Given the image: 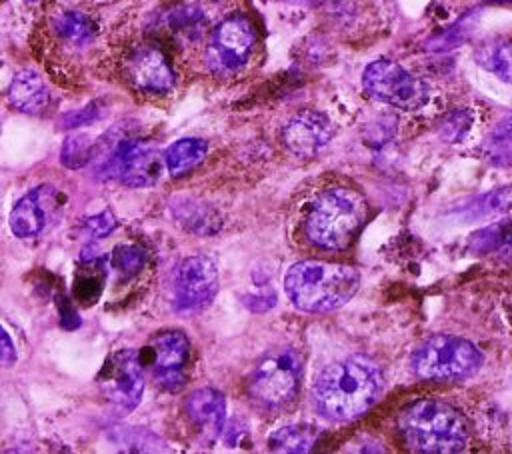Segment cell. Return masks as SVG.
Returning a JSON list of instances; mask_svg holds the SVG:
<instances>
[{
    "label": "cell",
    "instance_id": "6da1fadb",
    "mask_svg": "<svg viewBox=\"0 0 512 454\" xmlns=\"http://www.w3.org/2000/svg\"><path fill=\"white\" fill-rule=\"evenodd\" d=\"M382 386V372L374 360L358 354L348 356L316 376L312 404L330 422H350L376 404Z\"/></svg>",
    "mask_w": 512,
    "mask_h": 454
},
{
    "label": "cell",
    "instance_id": "7a4b0ae2",
    "mask_svg": "<svg viewBox=\"0 0 512 454\" xmlns=\"http://www.w3.org/2000/svg\"><path fill=\"white\" fill-rule=\"evenodd\" d=\"M360 274L346 264L300 260L284 276L290 302L306 312H330L344 306L358 290Z\"/></svg>",
    "mask_w": 512,
    "mask_h": 454
},
{
    "label": "cell",
    "instance_id": "3957f363",
    "mask_svg": "<svg viewBox=\"0 0 512 454\" xmlns=\"http://www.w3.org/2000/svg\"><path fill=\"white\" fill-rule=\"evenodd\" d=\"M398 432L410 450L426 454H452L466 448L468 426L446 402L418 400L398 416Z\"/></svg>",
    "mask_w": 512,
    "mask_h": 454
},
{
    "label": "cell",
    "instance_id": "277c9868",
    "mask_svg": "<svg viewBox=\"0 0 512 454\" xmlns=\"http://www.w3.org/2000/svg\"><path fill=\"white\" fill-rule=\"evenodd\" d=\"M366 218L364 198L350 188H328L314 198L304 220L306 238L324 250L346 248Z\"/></svg>",
    "mask_w": 512,
    "mask_h": 454
},
{
    "label": "cell",
    "instance_id": "5b68a950",
    "mask_svg": "<svg viewBox=\"0 0 512 454\" xmlns=\"http://www.w3.org/2000/svg\"><path fill=\"white\" fill-rule=\"evenodd\" d=\"M482 364V352L468 340L452 334H436L420 342L410 354V370L432 382H456L470 378Z\"/></svg>",
    "mask_w": 512,
    "mask_h": 454
},
{
    "label": "cell",
    "instance_id": "8992f818",
    "mask_svg": "<svg viewBox=\"0 0 512 454\" xmlns=\"http://www.w3.org/2000/svg\"><path fill=\"white\" fill-rule=\"evenodd\" d=\"M302 380V356L292 346L268 350L248 376L250 398L266 410L286 408L298 394Z\"/></svg>",
    "mask_w": 512,
    "mask_h": 454
},
{
    "label": "cell",
    "instance_id": "52a82bcc",
    "mask_svg": "<svg viewBox=\"0 0 512 454\" xmlns=\"http://www.w3.org/2000/svg\"><path fill=\"white\" fill-rule=\"evenodd\" d=\"M366 94L400 110H418L428 102V84L394 60H374L362 72Z\"/></svg>",
    "mask_w": 512,
    "mask_h": 454
},
{
    "label": "cell",
    "instance_id": "ba28073f",
    "mask_svg": "<svg viewBox=\"0 0 512 454\" xmlns=\"http://www.w3.org/2000/svg\"><path fill=\"white\" fill-rule=\"evenodd\" d=\"M256 28L246 14H230L216 24L206 44V66L216 76H232L242 70L254 48Z\"/></svg>",
    "mask_w": 512,
    "mask_h": 454
},
{
    "label": "cell",
    "instance_id": "9c48e42d",
    "mask_svg": "<svg viewBox=\"0 0 512 454\" xmlns=\"http://www.w3.org/2000/svg\"><path fill=\"white\" fill-rule=\"evenodd\" d=\"M140 356V354H138ZM158 388L178 392L184 388L190 364V342L180 330H162L150 338L140 356Z\"/></svg>",
    "mask_w": 512,
    "mask_h": 454
},
{
    "label": "cell",
    "instance_id": "30bf717a",
    "mask_svg": "<svg viewBox=\"0 0 512 454\" xmlns=\"http://www.w3.org/2000/svg\"><path fill=\"white\" fill-rule=\"evenodd\" d=\"M120 70L130 88L160 96L174 88L176 74L166 52L156 42H134L120 58Z\"/></svg>",
    "mask_w": 512,
    "mask_h": 454
},
{
    "label": "cell",
    "instance_id": "8fae6325",
    "mask_svg": "<svg viewBox=\"0 0 512 454\" xmlns=\"http://www.w3.org/2000/svg\"><path fill=\"white\" fill-rule=\"evenodd\" d=\"M100 170L124 186L140 188L150 186L160 178L162 160L152 144L136 138H124L118 140L112 150H108Z\"/></svg>",
    "mask_w": 512,
    "mask_h": 454
},
{
    "label": "cell",
    "instance_id": "7c38bea8",
    "mask_svg": "<svg viewBox=\"0 0 512 454\" xmlns=\"http://www.w3.org/2000/svg\"><path fill=\"white\" fill-rule=\"evenodd\" d=\"M98 386L112 406L124 412L136 408L144 392V374L138 352L124 348L108 356L98 374Z\"/></svg>",
    "mask_w": 512,
    "mask_h": 454
},
{
    "label": "cell",
    "instance_id": "4fadbf2b",
    "mask_svg": "<svg viewBox=\"0 0 512 454\" xmlns=\"http://www.w3.org/2000/svg\"><path fill=\"white\" fill-rule=\"evenodd\" d=\"M218 270L208 256H190L180 262L174 280V302L180 310H198L216 296Z\"/></svg>",
    "mask_w": 512,
    "mask_h": 454
},
{
    "label": "cell",
    "instance_id": "5bb4252c",
    "mask_svg": "<svg viewBox=\"0 0 512 454\" xmlns=\"http://www.w3.org/2000/svg\"><path fill=\"white\" fill-rule=\"evenodd\" d=\"M60 208V196L52 186H38L26 192L10 210L8 224L18 238L38 236Z\"/></svg>",
    "mask_w": 512,
    "mask_h": 454
},
{
    "label": "cell",
    "instance_id": "9a60e30c",
    "mask_svg": "<svg viewBox=\"0 0 512 454\" xmlns=\"http://www.w3.org/2000/svg\"><path fill=\"white\" fill-rule=\"evenodd\" d=\"M334 136L332 120L318 110H304L292 116L282 128V142L294 154L310 158L318 154Z\"/></svg>",
    "mask_w": 512,
    "mask_h": 454
},
{
    "label": "cell",
    "instance_id": "2e32d148",
    "mask_svg": "<svg viewBox=\"0 0 512 454\" xmlns=\"http://www.w3.org/2000/svg\"><path fill=\"white\" fill-rule=\"evenodd\" d=\"M184 412L202 440L212 442L224 430L226 400L222 392L214 388L194 390L184 402Z\"/></svg>",
    "mask_w": 512,
    "mask_h": 454
},
{
    "label": "cell",
    "instance_id": "e0dca14e",
    "mask_svg": "<svg viewBox=\"0 0 512 454\" xmlns=\"http://www.w3.org/2000/svg\"><path fill=\"white\" fill-rule=\"evenodd\" d=\"M6 96H8V102L12 108L26 112V114H40L50 104V92H48L44 80L32 70L18 72L12 78Z\"/></svg>",
    "mask_w": 512,
    "mask_h": 454
},
{
    "label": "cell",
    "instance_id": "ac0fdd59",
    "mask_svg": "<svg viewBox=\"0 0 512 454\" xmlns=\"http://www.w3.org/2000/svg\"><path fill=\"white\" fill-rule=\"evenodd\" d=\"M474 60L486 72L512 84V36L496 34L480 40L474 46Z\"/></svg>",
    "mask_w": 512,
    "mask_h": 454
},
{
    "label": "cell",
    "instance_id": "d6986e66",
    "mask_svg": "<svg viewBox=\"0 0 512 454\" xmlns=\"http://www.w3.org/2000/svg\"><path fill=\"white\" fill-rule=\"evenodd\" d=\"M208 144L202 138H182L164 152V166L172 176H182L198 166L206 156Z\"/></svg>",
    "mask_w": 512,
    "mask_h": 454
},
{
    "label": "cell",
    "instance_id": "ffe728a7",
    "mask_svg": "<svg viewBox=\"0 0 512 454\" xmlns=\"http://www.w3.org/2000/svg\"><path fill=\"white\" fill-rule=\"evenodd\" d=\"M52 30L62 42L70 46H84L94 40L98 28L90 16L76 10H66L52 20Z\"/></svg>",
    "mask_w": 512,
    "mask_h": 454
},
{
    "label": "cell",
    "instance_id": "44dd1931",
    "mask_svg": "<svg viewBox=\"0 0 512 454\" xmlns=\"http://www.w3.org/2000/svg\"><path fill=\"white\" fill-rule=\"evenodd\" d=\"M484 158L498 168L512 166V110L504 114L488 132L484 146Z\"/></svg>",
    "mask_w": 512,
    "mask_h": 454
},
{
    "label": "cell",
    "instance_id": "7402d4cb",
    "mask_svg": "<svg viewBox=\"0 0 512 454\" xmlns=\"http://www.w3.org/2000/svg\"><path fill=\"white\" fill-rule=\"evenodd\" d=\"M106 268L100 258H84L74 280V298L82 306H92L104 288Z\"/></svg>",
    "mask_w": 512,
    "mask_h": 454
},
{
    "label": "cell",
    "instance_id": "603a6c76",
    "mask_svg": "<svg viewBox=\"0 0 512 454\" xmlns=\"http://www.w3.org/2000/svg\"><path fill=\"white\" fill-rule=\"evenodd\" d=\"M318 440V428L308 424H290L274 430L268 438L272 452H310Z\"/></svg>",
    "mask_w": 512,
    "mask_h": 454
},
{
    "label": "cell",
    "instance_id": "cb8c5ba5",
    "mask_svg": "<svg viewBox=\"0 0 512 454\" xmlns=\"http://www.w3.org/2000/svg\"><path fill=\"white\" fill-rule=\"evenodd\" d=\"M144 264L146 252L136 244H118L110 254V266L122 278H132L140 274Z\"/></svg>",
    "mask_w": 512,
    "mask_h": 454
},
{
    "label": "cell",
    "instance_id": "d4e9b609",
    "mask_svg": "<svg viewBox=\"0 0 512 454\" xmlns=\"http://www.w3.org/2000/svg\"><path fill=\"white\" fill-rule=\"evenodd\" d=\"M92 144L88 136H70L62 146V164L68 168H80L92 160Z\"/></svg>",
    "mask_w": 512,
    "mask_h": 454
},
{
    "label": "cell",
    "instance_id": "484cf974",
    "mask_svg": "<svg viewBox=\"0 0 512 454\" xmlns=\"http://www.w3.org/2000/svg\"><path fill=\"white\" fill-rule=\"evenodd\" d=\"M96 116H98V106H96V104H90V106H86V108H82V110H78V112H72V114L64 116V118L60 120V126H62V128L84 126V124L92 122Z\"/></svg>",
    "mask_w": 512,
    "mask_h": 454
},
{
    "label": "cell",
    "instance_id": "4316f807",
    "mask_svg": "<svg viewBox=\"0 0 512 454\" xmlns=\"http://www.w3.org/2000/svg\"><path fill=\"white\" fill-rule=\"evenodd\" d=\"M116 226V218L112 212L104 210L98 216H92L86 220V228L94 234V236H106L112 228Z\"/></svg>",
    "mask_w": 512,
    "mask_h": 454
},
{
    "label": "cell",
    "instance_id": "83f0119b",
    "mask_svg": "<svg viewBox=\"0 0 512 454\" xmlns=\"http://www.w3.org/2000/svg\"><path fill=\"white\" fill-rule=\"evenodd\" d=\"M16 358V346L8 332L0 326V368H10L12 364H16Z\"/></svg>",
    "mask_w": 512,
    "mask_h": 454
},
{
    "label": "cell",
    "instance_id": "f1b7e54d",
    "mask_svg": "<svg viewBox=\"0 0 512 454\" xmlns=\"http://www.w3.org/2000/svg\"><path fill=\"white\" fill-rule=\"evenodd\" d=\"M498 252H500V258H502L504 262H510V264H512V238L506 240V242H502V246L498 248Z\"/></svg>",
    "mask_w": 512,
    "mask_h": 454
},
{
    "label": "cell",
    "instance_id": "f546056e",
    "mask_svg": "<svg viewBox=\"0 0 512 454\" xmlns=\"http://www.w3.org/2000/svg\"><path fill=\"white\" fill-rule=\"evenodd\" d=\"M492 2H512V0H492Z\"/></svg>",
    "mask_w": 512,
    "mask_h": 454
},
{
    "label": "cell",
    "instance_id": "4dcf8cb0",
    "mask_svg": "<svg viewBox=\"0 0 512 454\" xmlns=\"http://www.w3.org/2000/svg\"><path fill=\"white\" fill-rule=\"evenodd\" d=\"M26 2H34V0H26Z\"/></svg>",
    "mask_w": 512,
    "mask_h": 454
}]
</instances>
